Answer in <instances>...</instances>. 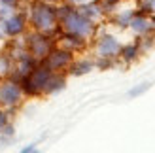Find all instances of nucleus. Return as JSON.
Wrapping results in <instances>:
<instances>
[{
  "label": "nucleus",
  "mask_w": 155,
  "mask_h": 153,
  "mask_svg": "<svg viewBox=\"0 0 155 153\" xmlns=\"http://www.w3.org/2000/svg\"><path fill=\"white\" fill-rule=\"evenodd\" d=\"M121 51V44L117 42V38H114L110 34H104L98 38L97 42V55L98 57H110L115 59Z\"/></svg>",
  "instance_id": "obj_6"
},
{
  "label": "nucleus",
  "mask_w": 155,
  "mask_h": 153,
  "mask_svg": "<svg viewBox=\"0 0 155 153\" xmlns=\"http://www.w3.org/2000/svg\"><path fill=\"white\" fill-rule=\"evenodd\" d=\"M25 25H27V19H25V15H21V13H10L8 17L2 21V32L4 36H19L25 32Z\"/></svg>",
  "instance_id": "obj_5"
},
{
  "label": "nucleus",
  "mask_w": 155,
  "mask_h": 153,
  "mask_svg": "<svg viewBox=\"0 0 155 153\" xmlns=\"http://www.w3.org/2000/svg\"><path fill=\"white\" fill-rule=\"evenodd\" d=\"M150 89V83H140L138 87H133L129 91V96H140L142 93H146V91Z\"/></svg>",
  "instance_id": "obj_12"
},
{
  "label": "nucleus",
  "mask_w": 155,
  "mask_h": 153,
  "mask_svg": "<svg viewBox=\"0 0 155 153\" xmlns=\"http://www.w3.org/2000/svg\"><path fill=\"white\" fill-rule=\"evenodd\" d=\"M8 125V112H4V110H0V131Z\"/></svg>",
  "instance_id": "obj_13"
},
{
  "label": "nucleus",
  "mask_w": 155,
  "mask_h": 153,
  "mask_svg": "<svg viewBox=\"0 0 155 153\" xmlns=\"http://www.w3.org/2000/svg\"><path fill=\"white\" fill-rule=\"evenodd\" d=\"M91 68H93V63L89 59H80V60H74V63H70V74L74 76H81V74H87L91 72Z\"/></svg>",
  "instance_id": "obj_10"
},
{
  "label": "nucleus",
  "mask_w": 155,
  "mask_h": 153,
  "mask_svg": "<svg viewBox=\"0 0 155 153\" xmlns=\"http://www.w3.org/2000/svg\"><path fill=\"white\" fill-rule=\"evenodd\" d=\"M44 2H51V0H44Z\"/></svg>",
  "instance_id": "obj_17"
},
{
  "label": "nucleus",
  "mask_w": 155,
  "mask_h": 153,
  "mask_svg": "<svg viewBox=\"0 0 155 153\" xmlns=\"http://www.w3.org/2000/svg\"><path fill=\"white\" fill-rule=\"evenodd\" d=\"M72 63V51L68 49H55V51H49L48 57H45V64L51 72H59L63 68H68Z\"/></svg>",
  "instance_id": "obj_4"
},
{
  "label": "nucleus",
  "mask_w": 155,
  "mask_h": 153,
  "mask_svg": "<svg viewBox=\"0 0 155 153\" xmlns=\"http://www.w3.org/2000/svg\"><path fill=\"white\" fill-rule=\"evenodd\" d=\"M23 89H21V83L17 81H2L0 83V106L2 108H13L17 106L23 98Z\"/></svg>",
  "instance_id": "obj_2"
},
{
  "label": "nucleus",
  "mask_w": 155,
  "mask_h": 153,
  "mask_svg": "<svg viewBox=\"0 0 155 153\" xmlns=\"http://www.w3.org/2000/svg\"><path fill=\"white\" fill-rule=\"evenodd\" d=\"M68 2H72V4H85V2H91V0H68Z\"/></svg>",
  "instance_id": "obj_15"
},
{
  "label": "nucleus",
  "mask_w": 155,
  "mask_h": 153,
  "mask_svg": "<svg viewBox=\"0 0 155 153\" xmlns=\"http://www.w3.org/2000/svg\"><path fill=\"white\" fill-rule=\"evenodd\" d=\"M27 49L34 59H45L48 53L51 51V42L44 32H38V34L34 32L27 42Z\"/></svg>",
  "instance_id": "obj_3"
},
{
  "label": "nucleus",
  "mask_w": 155,
  "mask_h": 153,
  "mask_svg": "<svg viewBox=\"0 0 155 153\" xmlns=\"http://www.w3.org/2000/svg\"><path fill=\"white\" fill-rule=\"evenodd\" d=\"M30 23L38 32L48 34L57 28V8L49 6V2L38 0L30 6Z\"/></svg>",
  "instance_id": "obj_1"
},
{
  "label": "nucleus",
  "mask_w": 155,
  "mask_h": 153,
  "mask_svg": "<svg viewBox=\"0 0 155 153\" xmlns=\"http://www.w3.org/2000/svg\"><path fill=\"white\" fill-rule=\"evenodd\" d=\"M138 55H140V45L136 44H129V45H121V51H119V57L125 60V63H130L134 60Z\"/></svg>",
  "instance_id": "obj_8"
},
{
  "label": "nucleus",
  "mask_w": 155,
  "mask_h": 153,
  "mask_svg": "<svg viewBox=\"0 0 155 153\" xmlns=\"http://www.w3.org/2000/svg\"><path fill=\"white\" fill-rule=\"evenodd\" d=\"M129 27L134 30L138 34H146L151 30V21L146 17V15H133V19H130Z\"/></svg>",
  "instance_id": "obj_7"
},
{
  "label": "nucleus",
  "mask_w": 155,
  "mask_h": 153,
  "mask_svg": "<svg viewBox=\"0 0 155 153\" xmlns=\"http://www.w3.org/2000/svg\"><path fill=\"white\" fill-rule=\"evenodd\" d=\"M13 66V59L10 53H0V76H8L12 72Z\"/></svg>",
  "instance_id": "obj_11"
},
{
  "label": "nucleus",
  "mask_w": 155,
  "mask_h": 153,
  "mask_svg": "<svg viewBox=\"0 0 155 153\" xmlns=\"http://www.w3.org/2000/svg\"><path fill=\"white\" fill-rule=\"evenodd\" d=\"M21 151H23V153H30V151H36V148L32 146V144H30V146H27V148H23Z\"/></svg>",
  "instance_id": "obj_14"
},
{
  "label": "nucleus",
  "mask_w": 155,
  "mask_h": 153,
  "mask_svg": "<svg viewBox=\"0 0 155 153\" xmlns=\"http://www.w3.org/2000/svg\"><path fill=\"white\" fill-rule=\"evenodd\" d=\"M2 38H4V32H2V28H0V40H2Z\"/></svg>",
  "instance_id": "obj_16"
},
{
  "label": "nucleus",
  "mask_w": 155,
  "mask_h": 153,
  "mask_svg": "<svg viewBox=\"0 0 155 153\" xmlns=\"http://www.w3.org/2000/svg\"><path fill=\"white\" fill-rule=\"evenodd\" d=\"M63 87H64V76H59L57 72H53L51 78H49V81H48V85L44 87V93L51 95V93H57V91H61Z\"/></svg>",
  "instance_id": "obj_9"
}]
</instances>
